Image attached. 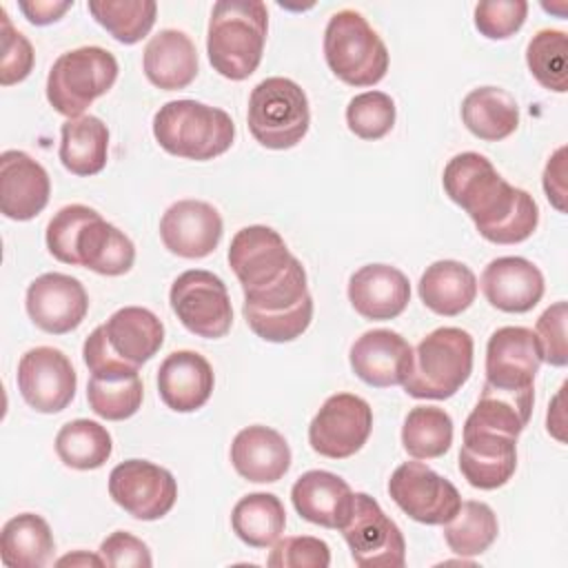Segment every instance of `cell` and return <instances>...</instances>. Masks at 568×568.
<instances>
[{"label": "cell", "mask_w": 568, "mask_h": 568, "mask_svg": "<svg viewBox=\"0 0 568 568\" xmlns=\"http://www.w3.org/2000/svg\"><path fill=\"white\" fill-rule=\"evenodd\" d=\"M442 184L446 195L475 222L477 233L493 244H519L539 224V206L532 195L508 184L481 153L464 151L450 158Z\"/></svg>", "instance_id": "cell-1"}, {"label": "cell", "mask_w": 568, "mask_h": 568, "mask_svg": "<svg viewBox=\"0 0 568 568\" xmlns=\"http://www.w3.org/2000/svg\"><path fill=\"white\" fill-rule=\"evenodd\" d=\"M47 248L58 262L109 277L129 273L135 262L131 237L84 204H67L49 220Z\"/></svg>", "instance_id": "cell-2"}, {"label": "cell", "mask_w": 568, "mask_h": 568, "mask_svg": "<svg viewBox=\"0 0 568 568\" xmlns=\"http://www.w3.org/2000/svg\"><path fill=\"white\" fill-rule=\"evenodd\" d=\"M268 11L260 0H220L211 9L206 53L211 67L229 80H246L262 62Z\"/></svg>", "instance_id": "cell-3"}, {"label": "cell", "mask_w": 568, "mask_h": 568, "mask_svg": "<svg viewBox=\"0 0 568 568\" xmlns=\"http://www.w3.org/2000/svg\"><path fill=\"white\" fill-rule=\"evenodd\" d=\"M153 135L166 153L204 162L231 149L235 124L224 109L197 100H171L153 115Z\"/></svg>", "instance_id": "cell-4"}, {"label": "cell", "mask_w": 568, "mask_h": 568, "mask_svg": "<svg viewBox=\"0 0 568 568\" xmlns=\"http://www.w3.org/2000/svg\"><path fill=\"white\" fill-rule=\"evenodd\" d=\"M473 337L457 326H442L428 333L410 357L404 379L406 395L415 399H448L473 373Z\"/></svg>", "instance_id": "cell-5"}, {"label": "cell", "mask_w": 568, "mask_h": 568, "mask_svg": "<svg viewBox=\"0 0 568 568\" xmlns=\"http://www.w3.org/2000/svg\"><path fill=\"white\" fill-rule=\"evenodd\" d=\"M328 69L351 87H373L388 71V49L366 18L355 9L331 16L324 29Z\"/></svg>", "instance_id": "cell-6"}, {"label": "cell", "mask_w": 568, "mask_h": 568, "mask_svg": "<svg viewBox=\"0 0 568 568\" xmlns=\"http://www.w3.org/2000/svg\"><path fill=\"white\" fill-rule=\"evenodd\" d=\"M118 80V60L102 47L64 51L47 75V100L60 113L80 118Z\"/></svg>", "instance_id": "cell-7"}, {"label": "cell", "mask_w": 568, "mask_h": 568, "mask_svg": "<svg viewBox=\"0 0 568 568\" xmlns=\"http://www.w3.org/2000/svg\"><path fill=\"white\" fill-rule=\"evenodd\" d=\"M251 135L266 149L284 151L302 142L311 124L304 89L288 78H266L253 87L246 113Z\"/></svg>", "instance_id": "cell-8"}, {"label": "cell", "mask_w": 568, "mask_h": 568, "mask_svg": "<svg viewBox=\"0 0 568 568\" xmlns=\"http://www.w3.org/2000/svg\"><path fill=\"white\" fill-rule=\"evenodd\" d=\"M242 313L248 328L266 342L282 344L297 339L313 320V297L302 262L295 257L277 284L244 297Z\"/></svg>", "instance_id": "cell-9"}, {"label": "cell", "mask_w": 568, "mask_h": 568, "mask_svg": "<svg viewBox=\"0 0 568 568\" xmlns=\"http://www.w3.org/2000/svg\"><path fill=\"white\" fill-rule=\"evenodd\" d=\"M169 302L186 331L217 339L231 331L233 306L222 277L204 268L180 273L169 291Z\"/></svg>", "instance_id": "cell-10"}, {"label": "cell", "mask_w": 568, "mask_h": 568, "mask_svg": "<svg viewBox=\"0 0 568 568\" xmlns=\"http://www.w3.org/2000/svg\"><path fill=\"white\" fill-rule=\"evenodd\" d=\"M339 530L359 568H402L406 564V541L399 526L371 495L355 493L353 513Z\"/></svg>", "instance_id": "cell-11"}, {"label": "cell", "mask_w": 568, "mask_h": 568, "mask_svg": "<svg viewBox=\"0 0 568 568\" xmlns=\"http://www.w3.org/2000/svg\"><path fill=\"white\" fill-rule=\"evenodd\" d=\"M373 408L353 393L331 395L308 426L311 448L328 459L353 457L371 437Z\"/></svg>", "instance_id": "cell-12"}, {"label": "cell", "mask_w": 568, "mask_h": 568, "mask_svg": "<svg viewBox=\"0 0 568 568\" xmlns=\"http://www.w3.org/2000/svg\"><path fill=\"white\" fill-rule=\"evenodd\" d=\"M295 255L284 237L264 224L240 229L229 246V266L242 284L244 297L277 284L291 268Z\"/></svg>", "instance_id": "cell-13"}, {"label": "cell", "mask_w": 568, "mask_h": 568, "mask_svg": "<svg viewBox=\"0 0 568 568\" xmlns=\"http://www.w3.org/2000/svg\"><path fill=\"white\" fill-rule=\"evenodd\" d=\"M390 499L415 521L444 526L462 506L459 490L422 462H404L388 479Z\"/></svg>", "instance_id": "cell-14"}, {"label": "cell", "mask_w": 568, "mask_h": 568, "mask_svg": "<svg viewBox=\"0 0 568 568\" xmlns=\"http://www.w3.org/2000/svg\"><path fill=\"white\" fill-rule=\"evenodd\" d=\"M111 499L142 521L162 519L178 499L175 477L146 459H126L109 475Z\"/></svg>", "instance_id": "cell-15"}, {"label": "cell", "mask_w": 568, "mask_h": 568, "mask_svg": "<svg viewBox=\"0 0 568 568\" xmlns=\"http://www.w3.org/2000/svg\"><path fill=\"white\" fill-rule=\"evenodd\" d=\"M16 379L22 399L38 413H60L75 397L78 375L73 364L53 346L29 348L18 362Z\"/></svg>", "instance_id": "cell-16"}, {"label": "cell", "mask_w": 568, "mask_h": 568, "mask_svg": "<svg viewBox=\"0 0 568 568\" xmlns=\"http://www.w3.org/2000/svg\"><path fill=\"white\" fill-rule=\"evenodd\" d=\"M31 322L51 335L71 333L89 311V295L80 280L64 273H42L27 288L24 300Z\"/></svg>", "instance_id": "cell-17"}, {"label": "cell", "mask_w": 568, "mask_h": 568, "mask_svg": "<svg viewBox=\"0 0 568 568\" xmlns=\"http://www.w3.org/2000/svg\"><path fill=\"white\" fill-rule=\"evenodd\" d=\"M224 233L220 211L202 200H178L160 220L162 244L178 257L200 260L211 255Z\"/></svg>", "instance_id": "cell-18"}, {"label": "cell", "mask_w": 568, "mask_h": 568, "mask_svg": "<svg viewBox=\"0 0 568 568\" xmlns=\"http://www.w3.org/2000/svg\"><path fill=\"white\" fill-rule=\"evenodd\" d=\"M47 169L29 153L9 149L0 155V211L9 220H33L49 202Z\"/></svg>", "instance_id": "cell-19"}, {"label": "cell", "mask_w": 568, "mask_h": 568, "mask_svg": "<svg viewBox=\"0 0 568 568\" xmlns=\"http://www.w3.org/2000/svg\"><path fill=\"white\" fill-rule=\"evenodd\" d=\"M541 366L537 337L526 326H501L486 344V382L501 388L535 384Z\"/></svg>", "instance_id": "cell-20"}, {"label": "cell", "mask_w": 568, "mask_h": 568, "mask_svg": "<svg viewBox=\"0 0 568 568\" xmlns=\"http://www.w3.org/2000/svg\"><path fill=\"white\" fill-rule=\"evenodd\" d=\"M413 346L390 328L362 333L348 353L353 373L368 386L388 388L404 384L410 368Z\"/></svg>", "instance_id": "cell-21"}, {"label": "cell", "mask_w": 568, "mask_h": 568, "mask_svg": "<svg viewBox=\"0 0 568 568\" xmlns=\"http://www.w3.org/2000/svg\"><path fill=\"white\" fill-rule=\"evenodd\" d=\"M481 291L490 306L504 313H528L544 297V275L526 257L493 260L481 273Z\"/></svg>", "instance_id": "cell-22"}, {"label": "cell", "mask_w": 568, "mask_h": 568, "mask_svg": "<svg viewBox=\"0 0 568 568\" xmlns=\"http://www.w3.org/2000/svg\"><path fill=\"white\" fill-rule=\"evenodd\" d=\"M459 473L479 490H495L508 484L517 468V439L486 430H464Z\"/></svg>", "instance_id": "cell-23"}, {"label": "cell", "mask_w": 568, "mask_h": 568, "mask_svg": "<svg viewBox=\"0 0 568 568\" xmlns=\"http://www.w3.org/2000/svg\"><path fill=\"white\" fill-rule=\"evenodd\" d=\"M291 501L297 515L315 526L339 530L355 504V493L335 473L306 470L291 488Z\"/></svg>", "instance_id": "cell-24"}, {"label": "cell", "mask_w": 568, "mask_h": 568, "mask_svg": "<svg viewBox=\"0 0 568 568\" xmlns=\"http://www.w3.org/2000/svg\"><path fill=\"white\" fill-rule=\"evenodd\" d=\"M348 302L364 320H395L410 302L408 277L390 264H366L348 280Z\"/></svg>", "instance_id": "cell-25"}, {"label": "cell", "mask_w": 568, "mask_h": 568, "mask_svg": "<svg viewBox=\"0 0 568 568\" xmlns=\"http://www.w3.org/2000/svg\"><path fill=\"white\" fill-rule=\"evenodd\" d=\"M215 386L209 359L195 351H173L158 368L160 399L175 413L202 408Z\"/></svg>", "instance_id": "cell-26"}, {"label": "cell", "mask_w": 568, "mask_h": 568, "mask_svg": "<svg viewBox=\"0 0 568 568\" xmlns=\"http://www.w3.org/2000/svg\"><path fill=\"white\" fill-rule=\"evenodd\" d=\"M231 464L248 481L273 484L291 468V446L275 428L246 426L231 444Z\"/></svg>", "instance_id": "cell-27"}, {"label": "cell", "mask_w": 568, "mask_h": 568, "mask_svg": "<svg viewBox=\"0 0 568 568\" xmlns=\"http://www.w3.org/2000/svg\"><path fill=\"white\" fill-rule=\"evenodd\" d=\"M142 69L146 80L162 91L186 89L197 75V49L184 31L162 29L146 42Z\"/></svg>", "instance_id": "cell-28"}, {"label": "cell", "mask_w": 568, "mask_h": 568, "mask_svg": "<svg viewBox=\"0 0 568 568\" xmlns=\"http://www.w3.org/2000/svg\"><path fill=\"white\" fill-rule=\"evenodd\" d=\"M102 326L109 348L135 368L149 362L164 344V324L142 306L118 308Z\"/></svg>", "instance_id": "cell-29"}, {"label": "cell", "mask_w": 568, "mask_h": 568, "mask_svg": "<svg viewBox=\"0 0 568 568\" xmlns=\"http://www.w3.org/2000/svg\"><path fill=\"white\" fill-rule=\"evenodd\" d=\"M532 404L535 386L501 388L486 382L464 430H486L517 439L532 415Z\"/></svg>", "instance_id": "cell-30"}, {"label": "cell", "mask_w": 568, "mask_h": 568, "mask_svg": "<svg viewBox=\"0 0 568 568\" xmlns=\"http://www.w3.org/2000/svg\"><path fill=\"white\" fill-rule=\"evenodd\" d=\"M417 288L426 308L444 317H455L475 302L477 277L457 260H437L426 266Z\"/></svg>", "instance_id": "cell-31"}, {"label": "cell", "mask_w": 568, "mask_h": 568, "mask_svg": "<svg viewBox=\"0 0 568 568\" xmlns=\"http://www.w3.org/2000/svg\"><path fill=\"white\" fill-rule=\"evenodd\" d=\"M462 122L475 138L499 142L519 126V106L501 87H477L462 102Z\"/></svg>", "instance_id": "cell-32"}, {"label": "cell", "mask_w": 568, "mask_h": 568, "mask_svg": "<svg viewBox=\"0 0 568 568\" xmlns=\"http://www.w3.org/2000/svg\"><path fill=\"white\" fill-rule=\"evenodd\" d=\"M109 129L95 115L71 118L60 129V162L80 178L100 173L106 166Z\"/></svg>", "instance_id": "cell-33"}, {"label": "cell", "mask_w": 568, "mask_h": 568, "mask_svg": "<svg viewBox=\"0 0 568 568\" xmlns=\"http://www.w3.org/2000/svg\"><path fill=\"white\" fill-rule=\"evenodd\" d=\"M55 550L49 524L36 513L11 517L0 532V557L9 568H42Z\"/></svg>", "instance_id": "cell-34"}, {"label": "cell", "mask_w": 568, "mask_h": 568, "mask_svg": "<svg viewBox=\"0 0 568 568\" xmlns=\"http://www.w3.org/2000/svg\"><path fill=\"white\" fill-rule=\"evenodd\" d=\"M144 397V386L138 368H111L91 373L87 384V402L91 410L109 422L133 417Z\"/></svg>", "instance_id": "cell-35"}, {"label": "cell", "mask_w": 568, "mask_h": 568, "mask_svg": "<svg viewBox=\"0 0 568 568\" xmlns=\"http://www.w3.org/2000/svg\"><path fill=\"white\" fill-rule=\"evenodd\" d=\"M233 532L251 548L273 546L286 526V510L273 493H248L231 513Z\"/></svg>", "instance_id": "cell-36"}, {"label": "cell", "mask_w": 568, "mask_h": 568, "mask_svg": "<svg viewBox=\"0 0 568 568\" xmlns=\"http://www.w3.org/2000/svg\"><path fill=\"white\" fill-rule=\"evenodd\" d=\"M113 439L109 430L93 419L67 422L55 435L60 462L75 470H95L111 457Z\"/></svg>", "instance_id": "cell-37"}, {"label": "cell", "mask_w": 568, "mask_h": 568, "mask_svg": "<svg viewBox=\"0 0 568 568\" xmlns=\"http://www.w3.org/2000/svg\"><path fill=\"white\" fill-rule=\"evenodd\" d=\"M499 524L495 510L484 501H462L457 513L444 524V539L459 557H477L497 539Z\"/></svg>", "instance_id": "cell-38"}, {"label": "cell", "mask_w": 568, "mask_h": 568, "mask_svg": "<svg viewBox=\"0 0 568 568\" xmlns=\"http://www.w3.org/2000/svg\"><path fill=\"white\" fill-rule=\"evenodd\" d=\"M453 444V419L444 408L415 406L402 426V446L415 459H435Z\"/></svg>", "instance_id": "cell-39"}, {"label": "cell", "mask_w": 568, "mask_h": 568, "mask_svg": "<svg viewBox=\"0 0 568 568\" xmlns=\"http://www.w3.org/2000/svg\"><path fill=\"white\" fill-rule=\"evenodd\" d=\"M89 13L118 42L135 44L153 29L158 4L153 0H91Z\"/></svg>", "instance_id": "cell-40"}, {"label": "cell", "mask_w": 568, "mask_h": 568, "mask_svg": "<svg viewBox=\"0 0 568 568\" xmlns=\"http://www.w3.org/2000/svg\"><path fill=\"white\" fill-rule=\"evenodd\" d=\"M526 64L532 78L548 91H568V36L559 29L537 31L526 47Z\"/></svg>", "instance_id": "cell-41"}, {"label": "cell", "mask_w": 568, "mask_h": 568, "mask_svg": "<svg viewBox=\"0 0 568 568\" xmlns=\"http://www.w3.org/2000/svg\"><path fill=\"white\" fill-rule=\"evenodd\" d=\"M346 124L362 140H379L395 126V102L384 91H364L351 98Z\"/></svg>", "instance_id": "cell-42"}, {"label": "cell", "mask_w": 568, "mask_h": 568, "mask_svg": "<svg viewBox=\"0 0 568 568\" xmlns=\"http://www.w3.org/2000/svg\"><path fill=\"white\" fill-rule=\"evenodd\" d=\"M526 16V0H484L475 4V27L488 40L510 38L524 27Z\"/></svg>", "instance_id": "cell-43"}, {"label": "cell", "mask_w": 568, "mask_h": 568, "mask_svg": "<svg viewBox=\"0 0 568 568\" xmlns=\"http://www.w3.org/2000/svg\"><path fill=\"white\" fill-rule=\"evenodd\" d=\"M266 564L271 568H328L331 548L320 537L297 535L275 541Z\"/></svg>", "instance_id": "cell-44"}, {"label": "cell", "mask_w": 568, "mask_h": 568, "mask_svg": "<svg viewBox=\"0 0 568 568\" xmlns=\"http://www.w3.org/2000/svg\"><path fill=\"white\" fill-rule=\"evenodd\" d=\"M2 22V58H0V84L11 87L22 82L33 69V47L24 33L16 31L7 9H0Z\"/></svg>", "instance_id": "cell-45"}, {"label": "cell", "mask_w": 568, "mask_h": 568, "mask_svg": "<svg viewBox=\"0 0 568 568\" xmlns=\"http://www.w3.org/2000/svg\"><path fill=\"white\" fill-rule=\"evenodd\" d=\"M566 320H568V304L566 302H555L537 320L535 337H537V344H539L541 362H546L550 366H566L568 364Z\"/></svg>", "instance_id": "cell-46"}, {"label": "cell", "mask_w": 568, "mask_h": 568, "mask_svg": "<svg viewBox=\"0 0 568 568\" xmlns=\"http://www.w3.org/2000/svg\"><path fill=\"white\" fill-rule=\"evenodd\" d=\"M100 557H102L104 566H111V568H129V566L149 568V566H153L149 546L126 530L111 532L100 544Z\"/></svg>", "instance_id": "cell-47"}, {"label": "cell", "mask_w": 568, "mask_h": 568, "mask_svg": "<svg viewBox=\"0 0 568 568\" xmlns=\"http://www.w3.org/2000/svg\"><path fill=\"white\" fill-rule=\"evenodd\" d=\"M544 191L548 202L564 213L566 211V146H559L544 169Z\"/></svg>", "instance_id": "cell-48"}, {"label": "cell", "mask_w": 568, "mask_h": 568, "mask_svg": "<svg viewBox=\"0 0 568 568\" xmlns=\"http://www.w3.org/2000/svg\"><path fill=\"white\" fill-rule=\"evenodd\" d=\"M73 7V0H64V2H53V0H22L18 2V9L24 13V18L31 24L44 27L51 24L55 20L62 18L64 11H69Z\"/></svg>", "instance_id": "cell-49"}, {"label": "cell", "mask_w": 568, "mask_h": 568, "mask_svg": "<svg viewBox=\"0 0 568 568\" xmlns=\"http://www.w3.org/2000/svg\"><path fill=\"white\" fill-rule=\"evenodd\" d=\"M67 564H71V566H104V561H102V557L100 555H89V552H75V555H67V557H62V559H58V566H67Z\"/></svg>", "instance_id": "cell-50"}]
</instances>
